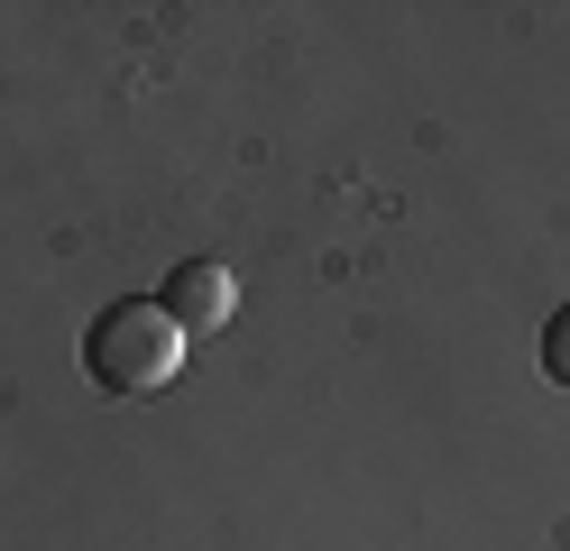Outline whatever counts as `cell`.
Masks as SVG:
<instances>
[{"instance_id": "obj_1", "label": "cell", "mask_w": 570, "mask_h": 551, "mask_svg": "<svg viewBox=\"0 0 570 551\" xmlns=\"http://www.w3.org/2000/svg\"><path fill=\"white\" fill-rule=\"evenodd\" d=\"M83 377L101 395H157L185 377V331L157 294H129V304H101L83 331Z\"/></svg>"}, {"instance_id": "obj_2", "label": "cell", "mask_w": 570, "mask_h": 551, "mask_svg": "<svg viewBox=\"0 0 570 551\" xmlns=\"http://www.w3.org/2000/svg\"><path fill=\"white\" fill-rule=\"evenodd\" d=\"M157 304H166V313H175V331L194 341V331H222V322L239 313V276L222 267V257H185V267L166 276Z\"/></svg>"}, {"instance_id": "obj_3", "label": "cell", "mask_w": 570, "mask_h": 551, "mask_svg": "<svg viewBox=\"0 0 570 551\" xmlns=\"http://www.w3.org/2000/svg\"><path fill=\"white\" fill-rule=\"evenodd\" d=\"M543 377H552V386H570V304L543 322Z\"/></svg>"}]
</instances>
